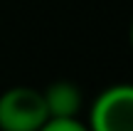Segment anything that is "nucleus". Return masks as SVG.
<instances>
[{
  "mask_svg": "<svg viewBox=\"0 0 133 131\" xmlns=\"http://www.w3.org/2000/svg\"><path fill=\"white\" fill-rule=\"evenodd\" d=\"M39 131H89V129L74 116V119H47Z\"/></svg>",
  "mask_w": 133,
  "mask_h": 131,
  "instance_id": "obj_4",
  "label": "nucleus"
},
{
  "mask_svg": "<svg viewBox=\"0 0 133 131\" xmlns=\"http://www.w3.org/2000/svg\"><path fill=\"white\" fill-rule=\"evenodd\" d=\"M89 131H133V87L116 84L96 97L89 111Z\"/></svg>",
  "mask_w": 133,
  "mask_h": 131,
  "instance_id": "obj_2",
  "label": "nucleus"
},
{
  "mask_svg": "<svg viewBox=\"0 0 133 131\" xmlns=\"http://www.w3.org/2000/svg\"><path fill=\"white\" fill-rule=\"evenodd\" d=\"M44 104H47L49 119H74L81 109V89L69 79L52 82L47 89H42Z\"/></svg>",
  "mask_w": 133,
  "mask_h": 131,
  "instance_id": "obj_3",
  "label": "nucleus"
},
{
  "mask_svg": "<svg viewBox=\"0 0 133 131\" xmlns=\"http://www.w3.org/2000/svg\"><path fill=\"white\" fill-rule=\"evenodd\" d=\"M49 119L39 89L12 87L0 94V131H39Z\"/></svg>",
  "mask_w": 133,
  "mask_h": 131,
  "instance_id": "obj_1",
  "label": "nucleus"
}]
</instances>
